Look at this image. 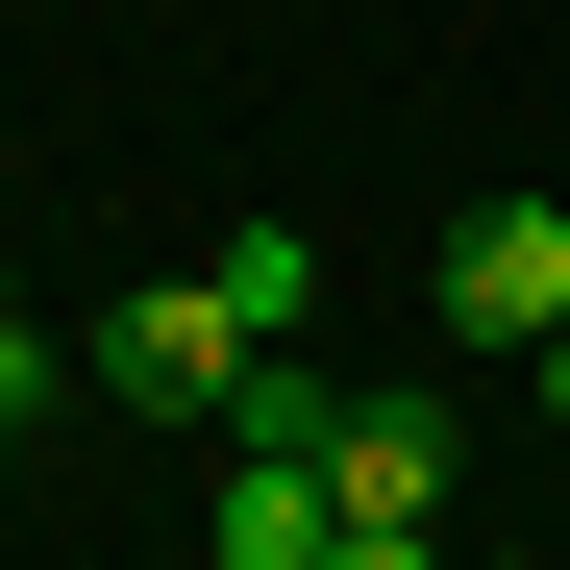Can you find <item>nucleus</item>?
<instances>
[{"mask_svg":"<svg viewBox=\"0 0 570 570\" xmlns=\"http://www.w3.org/2000/svg\"><path fill=\"white\" fill-rule=\"evenodd\" d=\"M75 372H100L125 422H224V397H248V323H224V273H149V298L75 323Z\"/></svg>","mask_w":570,"mask_h":570,"instance_id":"1","label":"nucleus"},{"mask_svg":"<svg viewBox=\"0 0 570 570\" xmlns=\"http://www.w3.org/2000/svg\"><path fill=\"white\" fill-rule=\"evenodd\" d=\"M323 521H347V497H323L298 446H224V497H199V546H224V570H323Z\"/></svg>","mask_w":570,"mask_h":570,"instance_id":"4","label":"nucleus"},{"mask_svg":"<svg viewBox=\"0 0 570 570\" xmlns=\"http://www.w3.org/2000/svg\"><path fill=\"white\" fill-rule=\"evenodd\" d=\"M422 298H446V347H546L570 323V199H471L422 248Z\"/></svg>","mask_w":570,"mask_h":570,"instance_id":"2","label":"nucleus"},{"mask_svg":"<svg viewBox=\"0 0 570 570\" xmlns=\"http://www.w3.org/2000/svg\"><path fill=\"white\" fill-rule=\"evenodd\" d=\"M521 397H546V446H570V323H546V347H521Z\"/></svg>","mask_w":570,"mask_h":570,"instance_id":"8","label":"nucleus"},{"mask_svg":"<svg viewBox=\"0 0 570 570\" xmlns=\"http://www.w3.org/2000/svg\"><path fill=\"white\" fill-rule=\"evenodd\" d=\"M199 273H224V323H248V347H298V323H323V248H298V224H224Z\"/></svg>","mask_w":570,"mask_h":570,"instance_id":"5","label":"nucleus"},{"mask_svg":"<svg viewBox=\"0 0 570 570\" xmlns=\"http://www.w3.org/2000/svg\"><path fill=\"white\" fill-rule=\"evenodd\" d=\"M323 570H446V546L422 521H323Z\"/></svg>","mask_w":570,"mask_h":570,"instance_id":"7","label":"nucleus"},{"mask_svg":"<svg viewBox=\"0 0 570 570\" xmlns=\"http://www.w3.org/2000/svg\"><path fill=\"white\" fill-rule=\"evenodd\" d=\"M446 471H471L446 397H323V497H347V521H446Z\"/></svg>","mask_w":570,"mask_h":570,"instance_id":"3","label":"nucleus"},{"mask_svg":"<svg viewBox=\"0 0 570 570\" xmlns=\"http://www.w3.org/2000/svg\"><path fill=\"white\" fill-rule=\"evenodd\" d=\"M50 372H75V347L26 323V273H0V422H26V397H50Z\"/></svg>","mask_w":570,"mask_h":570,"instance_id":"6","label":"nucleus"}]
</instances>
